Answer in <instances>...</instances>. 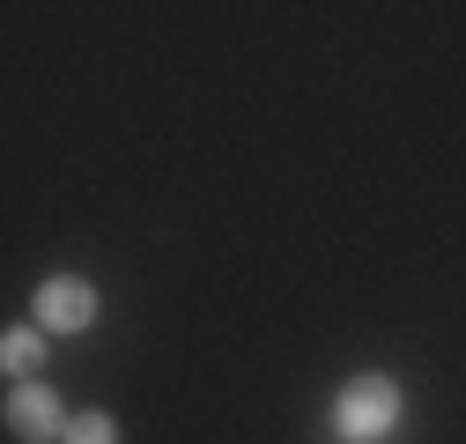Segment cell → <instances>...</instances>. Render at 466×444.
Segmentation results:
<instances>
[{"mask_svg": "<svg viewBox=\"0 0 466 444\" xmlns=\"http://www.w3.org/2000/svg\"><path fill=\"white\" fill-rule=\"evenodd\" d=\"M400 429V385L392 378H356V385H340V400H333V437L348 444H378Z\"/></svg>", "mask_w": 466, "mask_h": 444, "instance_id": "1", "label": "cell"}, {"mask_svg": "<svg viewBox=\"0 0 466 444\" xmlns=\"http://www.w3.org/2000/svg\"><path fill=\"white\" fill-rule=\"evenodd\" d=\"M96 318V289L82 282V274H52V282H37V326L45 333H82Z\"/></svg>", "mask_w": 466, "mask_h": 444, "instance_id": "2", "label": "cell"}, {"mask_svg": "<svg viewBox=\"0 0 466 444\" xmlns=\"http://www.w3.org/2000/svg\"><path fill=\"white\" fill-rule=\"evenodd\" d=\"M8 429L23 437V444H52V437H67V408H60V393L52 385H15L8 393Z\"/></svg>", "mask_w": 466, "mask_h": 444, "instance_id": "3", "label": "cell"}, {"mask_svg": "<svg viewBox=\"0 0 466 444\" xmlns=\"http://www.w3.org/2000/svg\"><path fill=\"white\" fill-rule=\"evenodd\" d=\"M0 363L15 370V385H30V370H45V326H8V341H0Z\"/></svg>", "mask_w": 466, "mask_h": 444, "instance_id": "4", "label": "cell"}, {"mask_svg": "<svg viewBox=\"0 0 466 444\" xmlns=\"http://www.w3.org/2000/svg\"><path fill=\"white\" fill-rule=\"evenodd\" d=\"M60 444H119V422H111V415H75Z\"/></svg>", "mask_w": 466, "mask_h": 444, "instance_id": "5", "label": "cell"}]
</instances>
